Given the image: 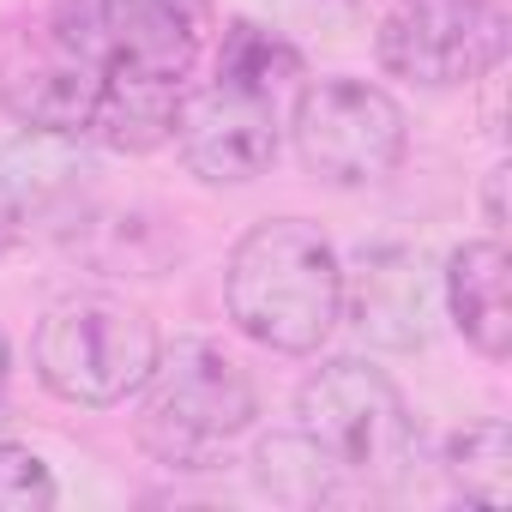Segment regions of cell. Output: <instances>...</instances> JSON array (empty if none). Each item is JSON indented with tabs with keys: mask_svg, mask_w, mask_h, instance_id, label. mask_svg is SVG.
I'll return each instance as SVG.
<instances>
[{
	"mask_svg": "<svg viewBox=\"0 0 512 512\" xmlns=\"http://www.w3.org/2000/svg\"><path fill=\"white\" fill-rule=\"evenodd\" d=\"M302 85H308L302 49L284 31L253 25V19L223 25L211 79L187 85L181 109H175L169 145L181 151L187 175H199L205 187L260 181L278 163L284 121H290V103Z\"/></svg>",
	"mask_w": 512,
	"mask_h": 512,
	"instance_id": "6da1fadb",
	"label": "cell"
},
{
	"mask_svg": "<svg viewBox=\"0 0 512 512\" xmlns=\"http://www.w3.org/2000/svg\"><path fill=\"white\" fill-rule=\"evenodd\" d=\"M223 314L241 338L278 356H314L344 320L338 247L302 217L253 223L223 266Z\"/></svg>",
	"mask_w": 512,
	"mask_h": 512,
	"instance_id": "7a4b0ae2",
	"label": "cell"
},
{
	"mask_svg": "<svg viewBox=\"0 0 512 512\" xmlns=\"http://www.w3.org/2000/svg\"><path fill=\"white\" fill-rule=\"evenodd\" d=\"M260 416L247 368L211 338H175L139 380V446L169 470H211Z\"/></svg>",
	"mask_w": 512,
	"mask_h": 512,
	"instance_id": "3957f363",
	"label": "cell"
},
{
	"mask_svg": "<svg viewBox=\"0 0 512 512\" xmlns=\"http://www.w3.org/2000/svg\"><path fill=\"white\" fill-rule=\"evenodd\" d=\"M296 434L314 446V458L326 464L338 494L344 488H398L416 464V416H410L404 392L356 356H338L302 380Z\"/></svg>",
	"mask_w": 512,
	"mask_h": 512,
	"instance_id": "277c9868",
	"label": "cell"
},
{
	"mask_svg": "<svg viewBox=\"0 0 512 512\" xmlns=\"http://www.w3.org/2000/svg\"><path fill=\"white\" fill-rule=\"evenodd\" d=\"M157 350H163V338L145 308H133L121 296H67L43 314V326L31 338V368L61 404L109 410L139 392Z\"/></svg>",
	"mask_w": 512,
	"mask_h": 512,
	"instance_id": "5b68a950",
	"label": "cell"
},
{
	"mask_svg": "<svg viewBox=\"0 0 512 512\" xmlns=\"http://www.w3.org/2000/svg\"><path fill=\"white\" fill-rule=\"evenodd\" d=\"M302 169L326 187H374L410 151V121L368 79H308L284 121Z\"/></svg>",
	"mask_w": 512,
	"mask_h": 512,
	"instance_id": "8992f818",
	"label": "cell"
},
{
	"mask_svg": "<svg viewBox=\"0 0 512 512\" xmlns=\"http://www.w3.org/2000/svg\"><path fill=\"white\" fill-rule=\"evenodd\" d=\"M506 13L494 0H392L374 25V55L392 79L422 91L476 85L506 61Z\"/></svg>",
	"mask_w": 512,
	"mask_h": 512,
	"instance_id": "52a82bcc",
	"label": "cell"
},
{
	"mask_svg": "<svg viewBox=\"0 0 512 512\" xmlns=\"http://www.w3.org/2000/svg\"><path fill=\"white\" fill-rule=\"evenodd\" d=\"M49 25L103 73L187 79L217 25V7L211 0H55Z\"/></svg>",
	"mask_w": 512,
	"mask_h": 512,
	"instance_id": "ba28073f",
	"label": "cell"
},
{
	"mask_svg": "<svg viewBox=\"0 0 512 512\" xmlns=\"http://www.w3.org/2000/svg\"><path fill=\"white\" fill-rule=\"evenodd\" d=\"M103 67L67 43L49 19L0 49V109L37 139H79L91 127Z\"/></svg>",
	"mask_w": 512,
	"mask_h": 512,
	"instance_id": "9c48e42d",
	"label": "cell"
},
{
	"mask_svg": "<svg viewBox=\"0 0 512 512\" xmlns=\"http://www.w3.org/2000/svg\"><path fill=\"white\" fill-rule=\"evenodd\" d=\"M434 302H440V284L422 247L386 241L362 253L356 278L344 272V314L380 350H422L434 332Z\"/></svg>",
	"mask_w": 512,
	"mask_h": 512,
	"instance_id": "30bf717a",
	"label": "cell"
},
{
	"mask_svg": "<svg viewBox=\"0 0 512 512\" xmlns=\"http://www.w3.org/2000/svg\"><path fill=\"white\" fill-rule=\"evenodd\" d=\"M440 302H446L452 326L464 332V344L482 362H506V350H512V308H506V247H500V235L464 241V247L446 253Z\"/></svg>",
	"mask_w": 512,
	"mask_h": 512,
	"instance_id": "8fae6325",
	"label": "cell"
},
{
	"mask_svg": "<svg viewBox=\"0 0 512 512\" xmlns=\"http://www.w3.org/2000/svg\"><path fill=\"white\" fill-rule=\"evenodd\" d=\"M187 79H157V73H103L97 109H91V139L121 157H145L175 139V109H181Z\"/></svg>",
	"mask_w": 512,
	"mask_h": 512,
	"instance_id": "7c38bea8",
	"label": "cell"
},
{
	"mask_svg": "<svg viewBox=\"0 0 512 512\" xmlns=\"http://www.w3.org/2000/svg\"><path fill=\"white\" fill-rule=\"evenodd\" d=\"M446 488L482 512H506L512 506V428L500 416H482L470 428H458L446 440Z\"/></svg>",
	"mask_w": 512,
	"mask_h": 512,
	"instance_id": "4fadbf2b",
	"label": "cell"
},
{
	"mask_svg": "<svg viewBox=\"0 0 512 512\" xmlns=\"http://www.w3.org/2000/svg\"><path fill=\"white\" fill-rule=\"evenodd\" d=\"M253 476L272 500H290V506H314V500H332L338 482L326 476V464L314 458V446L290 428V434H272L253 452Z\"/></svg>",
	"mask_w": 512,
	"mask_h": 512,
	"instance_id": "5bb4252c",
	"label": "cell"
},
{
	"mask_svg": "<svg viewBox=\"0 0 512 512\" xmlns=\"http://www.w3.org/2000/svg\"><path fill=\"white\" fill-rule=\"evenodd\" d=\"M55 470L19 446V440H0V512H49L55 506Z\"/></svg>",
	"mask_w": 512,
	"mask_h": 512,
	"instance_id": "9a60e30c",
	"label": "cell"
},
{
	"mask_svg": "<svg viewBox=\"0 0 512 512\" xmlns=\"http://www.w3.org/2000/svg\"><path fill=\"white\" fill-rule=\"evenodd\" d=\"M272 13L290 25H314V31H338L350 19L368 13V0H272Z\"/></svg>",
	"mask_w": 512,
	"mask_h": 512,
	"instance_id": "2e32d148",
	"label": "cell"
},
{
	"mask_svg": "<svg viewBox=\"0 0 512 512\" xmlns=\"http://www.w3.org/2000/svg\"><path fill=\"white\" fill-rule=\"evenodd\" d=\"M19 235H25V193H19V181L7 169H0V253H7Z\"/></svg>",
	"mask_w": 512,
	"mask_h": 512,
	"instance_id": "e0dca14e",
	"label": "cell"
},
{
	"mask_svg": "<svg viewBox=\"0 0 512 512\" xmlns=\"http://www.w3.org/2000/svg\"><path fill=\"white\" fill-rule=\"evenodd\" d=\"M482 223H488V235L506 229V163H494L482 175Z\"/></svg>",
	"mask_w": 512,
	"mask_h": 512,
	"instance_id": "ac0fdd59",
	"label": "cell"
},
{
	"mask_svg": "<svg viewBox=\"0 0 512 512\" xmlns=\"http://www.w3.org/2000/svg\"><path fill=\"white\" fill-rule=\"evenodd\" d=\"M7 374H13V344H7V332H0V392H7Z\"/></svg>",
	"mask_w": 512,
	"mask_h": 512,
	"instance_id": "d6986e66",
	"label": "cell"
}]
</instances>
